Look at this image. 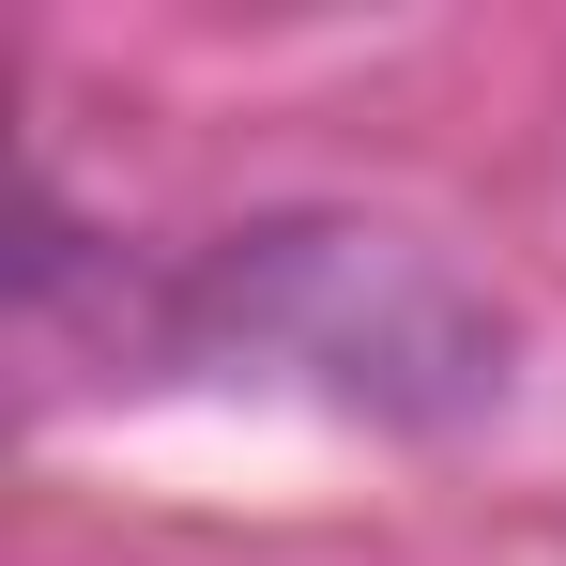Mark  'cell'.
<instances>
[{
    "label": "cell",
    "instance_id": "6da1fadb",
    "mask_svg": "<svg viewBox=\"0 0 566 566\" xmlns=\"http://www.w3.org/2000/svg\"><path fill=\"white\" fill-rule=\"evenodd\" d=\"M505 306L382 214H245L169 261V368L291 382L368 429H474L505 398Z\"/></svg>",
    "mask_w": 566,
    "mask_h": 566
}]
</instances>
